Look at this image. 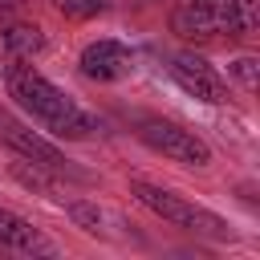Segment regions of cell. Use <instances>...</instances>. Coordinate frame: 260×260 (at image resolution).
I'll use <instances>...</instances> for the list:
<instances>
[{
  "label": "cell",
  "instance_id": "cell-2",
  "mask_svg": "<svg viewBox=\"0 0 260 260\" xmlns=\"http://www.w3.org/2000/svg\"><path fill=\"white\" fill-rule=\"evenodd\" d=\"M171 28L195 41L240 37L248 28V0H183L171 12Z\"/></svg>",
  "mask_w": 260,
  "mask_h": 260
},
{
  "label": "cell",
  "instance_id": "cell-5",
  "mask_svg": "<svg viewBox=\"0 0 260 260\" xmlns=\"http://www.w3.org/2000/svg\"><path fill=\"white\" fill-rule=\"evenodd\" d=\"M0 142H4L8 150H16L20 158H28L32 167H41V171H53V175H77V171L69 167V158H65L53 142H45L37 130H28V126H20V122H12V118H4V114H0Z\"/></svg>",
  "mask_w": 260,
  "mask_h": 260
},
{
  "label": "cell",
  "instance_id": "cell-10",
  "mask_svg": "<svg viewBox=\"0 0 260 260\" xmlns=\"http://www.w3.org/2000/svg\"><path fill=\"white\" fill-rule=\"evenodd\" d=\"M65 16H77V20H85V16H98L102 8H106V0H53Z\"/></svg>",
  "mask_w": 260,
  "mask_h": 260
},
{
  "label": "cell",
  "instance_id": "cell-4",
  "mask_svg": "<svg viewBox=\"0 0 260 260\" xmlns=\"http://www.w3.org/2000/svg\"><path fill=\"white\" fill-rule=\"evenodd\" d=\"M138 138H142L150 150H158V154H167V158H175V162H183V167H207V162H211V146H207L203 138H195L191 130L175 126V122L142 118V122H138Z\"/></svg>",
  "mask_w": 260,
  "mask_h": 260
},
{
  "label": "cell",
  "instance_id": "cell-9",
  "mask_svg": "<svg viewBox=\"0 0 260 260\" xmlns=\"http://www.w3.org/2000/svg\"><path fill=\"white\" fill-rule=\"evenodd\" d=\"M0 49L12 61H24V57H32V53L45 49V32L37 24H24V20H4L0 24Z\"/></svg>",
  "mask_w": 260,
  "mask_h": 260
},
{
  "label": "cell",
  "instance_id": "cell-7",
  "mask_svg": "<svg viewBox=\"0 0 260 260\" xmlns=\"http://www.w3.org/2000/svg\"><path fill=\"white\" fill-rule=\"evenodd\" d=\"M81 73L89 81H118L134 69V53L122 45V41H93L81 49Z\"/></svg>",
  "mask_w": 260,
  "mask_h": 260
},
{
  "label": "cell",
  "instance_id": "cell-1",
  "mask_svg": "<svg viewBox=\"0 0 260 260\" xmlns=\"http://www.w3.org/2000/svg\"><path fill=\"white\" fill-rule=\"evenodd\" d=\"M4 89H8V98L32 118V122H41L49 134H57V138H89L93 130H98V122L65 93V89H57L49 77H41L32 65H24V61H12L8 69H4Z\"/></svg>",
  "mask_w": 260,
  "mask_h": 260
},
{
  "label": "cell",
  "instance_id": "cell-6",
  "mask_svg": "<svg viewBox=\"0 0 260 260\" xmlns=\"http://www.w3.org/2000/svg\"><path fill=\"white\" fill-rule=\"evenodd\" d=\"M171 77L179 81V89L183 93H191V98H199V102H228V85H223V77L203 61V57H195V53H175L171 57Z\"/></svg>",
  "mask_w": 260,
  "mask_h": 260
},
{
  "label": "cell",
  "instance_id": "cell-11",
  "mask_svg": "<svg viewBox=\"0 0 260 260\" xmlns=\"http://www.w3.org/2000/svg\"><path fill=\"white\" fill-rule=\"evenodd\" d=\"M232 73H236V77H240V85H244V89H248V93H252V89H256V61H252V57H240V61H236V65H232Z\"/></svg>",
  "mask_w": 260,
  "mask_h": 260
},
{
  "label": "cell",
  "instance_id": "cell-8",
  "mask_svg": "<svg viewBox=\"0 0 260 260\" xmlns=\"http://www.w3.org/2000/svg\"><path fill=\"white\" fill-rule=\"evenodd\" d=\"M0 244L4 248H16V252H53V244L16 211L0 207Z\"/></svg>",
  "mask_w": 260,
  "mask_h": 260
},
{
  "label": "cell",
  "instance_id": "cell-3",
  "mask_svg": "<svg viewBox=\"0 0 260 260\" xmlns=\"http://www.w3.org/2000/svg\"><path fill=\"white\" fill-rule=\"evenodd\" d=\"M130 191H134V199H138L142 207H150L154 215H162V219L175 223V228H187V232L211 236V240H228V236H232V228H228L223 215H215V211H207V207H199V203H191V199H183V195H175V191H167V187H154V183L134 179Z\"/></svg>",
  "mask_w": 260,
  "mask_h": 260
}]
</instances>
